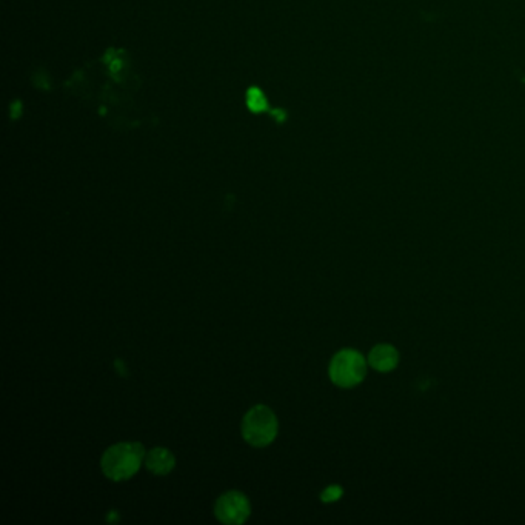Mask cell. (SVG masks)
I'll use <instances>...</instances> for the list:
<instances>
[{"instance_id": "cell-1", "label": "cell", "mask_w": 525, "mask_h": 525, "mask_svg": "<svg viewBox=\"0 0 525 525\" xmlns=\"http://www.w3.org/2000/svg\"><path fill=\"white\" fill-rule=\"evenodd\" d=\"M145 456L144 445L139 442L116 444L103 453L102 470L111 481H127L139 471Z\"/></svg>"}, {"instance_id": "cell-2", "label": "cell", "mask_w": 525, "mask_h": 525, "mask_svg": "<svg viewBox=\"0 0 525 525\" xmlns=\"http://www.w3.org/2000/svg\"><path fill=\"white\" fill-rule=\"evenodd\" d=\"M277 434L276 414L267 405H256L242 420V436L253 447H265Z\"/></svg>"}, {"instance_id": "cell-3", "label": "cell", "mask_w": 525, "mask_h": 525, "mask_svg": "<svg viewBox=\"0 0 525 525\" xmlns=\"http://www.w3.org/2000/svg\"><path fill=\"white\" fill-rule=\"evenodd\" d=\"M367 373V362L356 350H342L332 359L330 378L336 385L350 388L362 382Z\"/></svg>"}, {"instance_id": "cell-4", "label": "cell", "mask_w": 525, "mask_h": 525, "mask_svg": "<svg viewBox=\"0 0 525 525\" xmlns=\"http://www.w3.org/2000/svg\"><path fill=\"white\" fill-rule=\"evenodd\" d=\"M251 507L248 497L241 491H228L217 499L215 515L226 525L244 524L250 517Z\"/></svg>"}, {"instance_id": "cell-5", "label": "cell", "mask_w": 525, "mask_h": 525, "mask_svg": "<svg viewBox=\"0 0 525 525\" xmlns=\"http://www.w3.org/2000/svg\"><path fill=\"white\" fill-rule=\"evenodd\" d=\"M145 465L148 470L154 473V475L165 476L174 469V465H176V459H174L173 453L170 450L158 447V449H153L151 451H148V455L145 458Z\"/></svg>"}, {"instance_id": "cell-6", "label": "cell", "mask_w": 525, "mask_h": 525, "mask_svg": "<svg viewBox=\"0 0 525 525\" xmlns=\"http://www.w3.org/2000/svg\"><path fill=\"white\" fill-rule=\"evenodd\" d=\"M399 354L396 348L392 345H378L368 354V364L378 372H392L398 365Z\"/></svg>"}, {"instance_id": "cell-7", "label": "cell", "mask_w": 525, "mask_h": 525, "mask_svg": "<svg viewBox=\"0 0 525 525\" xmlns=\"http://www.w3.org/2000/svg\"><path fill=\"white\" fill-rule=\"evenodd\" d=\"M248 105L251 109H255V111H261V109H264L265 105H267L262 93L259 92V89H251L248 93Z\"/></svg>"}, {"instance_id": "cell-8", "label": "cell", "mask_w": 525, "mask_h": 525, "mask_svg": "<svg viewBox=\"0 0 525 525\" xmlns=\"http://www.w3.org/2000/svg\"><path fill=\"white\" fill-rule=\"evenodd\" d=\"M342 496V489L339 485H333V487H328L325 491L322 493V501L323 502H333L338 501V499Z\"/></svg>"}]
</instances>
